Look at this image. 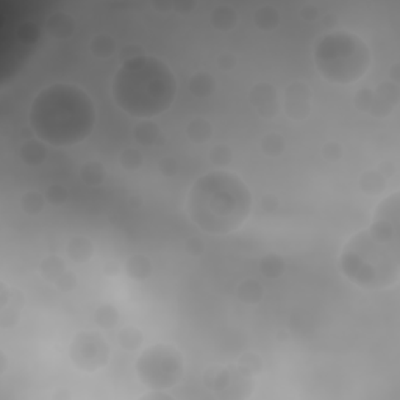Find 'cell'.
Returning <instances> with one entry per match:
<instances>
[{
	"instance_id": "cell-6",
	"label": "cell",
	"mask_w": 400,
	"mask_h": 400,
	"mask_svg": "<svg viewBox=\"0 0 400 400\" xmlns=\"http://www.w3.org/2000/svg\"><path fill=\"white\" fill-rule=\"evenodd\" d=\"M135 369L145 388L168 391L182 382L185 358L176 345L158 343L139 353Z\"/></svg>"
},
{
	"instance_id": "cell-37",
	"label": "cell",
	"mask_w": 400,
	"mask_h": 400,
	"mask_svg": "<svg viewBox=\"0 0 400 400\" xmlns=\"http://www.w3.org/2000/svg\"><path fill=\"white\" fill-rule=\"evenodd\" d=\"M77 285H78V280L71 269L66 271L64 274L59 277L55 283H53V286H55V288L62 292H72L77 288Z\"/></svg>"
},
{
	"instance_id": "cell-41",
	"label": "cell",
	"mask_w": 400,
	"mask_h": 400,
	"mask_svg": "<svg viewBox=\"0 0 400 400\" xmlns=\"http://www.w3.org/2000/svg\"><path fill=\"white\" fill-rule=\"evenodd\" d=\"M299 15H300V17L303 19V21L313 22V21H316V19H319V16H321V10H319L315 3H305L302 8H300Z\"/></svg>"
},
{
	"instance_id": "cell-20",
	"label": "cell",
	"mask_w": 400,
	"mask_h": 400,
	"mask_svg": "<svg viewBox=\"0 0 400 400\" xmlns=\"http://www.w3.org/2000/svg\"><path fill=\"white\" fill-rule=\"evenodd\" d=\"M78 177L86 186L97 188V186L105 183L106 177H108V172H106V168L102 162L90 159V162H85L82 166H80Z\"/></svg>"
},
{
	"instance_id": "cell-42",
	"label": "cell",
	"mask_w": 400,
	"mask_h": 400,
	"mask_svg": "<svg viewBox=\"0 0 400 400\" xmlns=\"http://www.w3.org/2000/svg\"><path fill=\"white\" fill-rule=\"evenodd\" d=\"M262 210L264 213H268V215H272V213H276L278 210V205H280V200L276 194H272V192H268V194H264L262 197Z\"/></svg>"
},
{
	"instance_id": "cell-22",
	"label": "cell",
	"mask_w": 400,
	"mask_h": 400,
	"mask_svg": "<svg viewBox=\"0 0 400 400\" xmlns=\"http://www.w3.org/2000/svg\"><path fill=\"white\" fill-rule=\"evenodd\" d=\"M213 131H215V129H213V124L208 121V119L202 117V116L192 117L191 121L186 124V129H185L186 136H188L190 141L194 144L208 143L213 138Z\"/></svg>"
},
{
	"instance_id": "cell-36",
	"label": "cell",
	"mask_w": 400,
	"mask_h": 400,
	"mask_svg": "<svg viewBox=\"0 0 400 400\" xmlns=\"http://www.w3.org/2000/svg\"><path fill=\"white\" fill-rule=\"evenodd\" d=\"M344 155V148L341 143L338 141H327L322 148V157L329 163H336Z\"/></svg>"
},
{
	"instance_id": "cell-11",
	"label": "cell",
	"mask_w": 400,
	"mask_h": 400,
	"mask_svg": "<svg viewBox=\"0 0 400 400\" xmlns=\"http://www.w3.org/2000/svg\"><path fill=\"white\" fill-rule=\"evenodd\" d=\"M25 305L24 294L15 286L0 283V327L3 330L13 329L21 319Z\"/></svg>"
},
{
	"instance_id": "cell-33",
	"label": "cell",
	"mask_w": 400,
	"mask_h": 400,
	"mask_svg": "<svg viewBox=\"0 0 400 400\" xmlns=\"http://www.w3.org/2000/svg\"><path fill=\"white\" fill-rule=\"evenodd\" d=\"M236 363L255 377L263 372V358L259 357V353H257L255 350L244 352L243 355L238 358Z\"/></svg>"
},
{
	"instance_id": "cell-15",
	"label": "cell",
	"mask_w": 400,
	"mask_h": 400,
	"mask_svg": "<svg viewBox=\"0 0 400 400\" xmlns=\"http://www.w3.org/2000/svg\"><path fill=\"white\" fill-rule=\"evenodd\" d=\"M49 157V145L36 136L27 139L19 148V158L27 166H41Z\"/></svg>"
},
{
	"instance_id": "cell-14",
	"label": "cell",
	"mask_w": 400,
	"mask_h": 400,
	"mask_svg": "<svg viewBox=\"0 0 400 400\" xmlns=\"http://www.w3.org/2000/svg\"><path fill=\"white\" fill-rule=\"evenodd\" d=\"M96 245L92 243V239L85 235H76L69 238V241L66 243V255L69 257L71 262L83 264L88 263L90 259L94 257Z\"/></svg>"
},
{
	"instance_id": "cell-23",
	"label": "cell",
	"mask_w": 400,
	"mask_h": 400,
	"mask_svg": "<svg viewBox=\"0 0 400 400\" xmlns=\"http://www.w3.org/2000/svg\"><path fill=\"white\" fill-rule=\"evenodd\" d=\"M282 22V15L274 5L264 3L253 11V24L257 25L258 30L272 31Z\"/></svg>"
},
{
	"instance_id": "cell-3",
	"label": "cell",
	"mask_w": 400,
	"mask_h": 400,
	"mask_svg": "<svg viewBox=\"0 0 400 400\" xmlns=\"http://www.w3.org/2000/svg\"><path fill=\"white\" fill-rule=\"evenodd\" d=\"M253 197L244 180L230 171L215 169L200 176L186 196V215L208 235H230L248 221Z\"/></svg>"
},
{
	"instance_id": "cell-13",
	"label": "cell",
	"mask_w": 400,
	"mask_h": 400,
	"mask_svg": "<svg viewBox=\"0 0 400 400\" xmlns=\"http://www.w3.org/2000/svg\"><path fill=\"white\" fill-rule=\"evenodd\" d=\"M45 30L53 39H58V41L71 39L77 30L76 19L66 11H55L45 19Z\"/></svg>"
},
{
	"instance_id": "cell-28",
	"label": "cell",
	"mask_w": 400,
	"mask_h": 400,
	"mask_svg": "<svg viewBox=\"0 0 400 400\" xmlns=\"http://www.w3.org/2000/svg\"><path fill=\"white\" fill-rule=\"evenodd\" d=\"M90 50L99 59L111 58L116 53V41L108 33H97L90 41Z\"/></svg>"
},
{
	"instance_id": "cell-24",
	"label": "cell",
	"mask_w": 400,
	"mask_h": 400,
	"mask_svg": "<svg viewBox=\"0 0 400 400\" xmlns=\"http://www.w3.org/2000/svg\"><path fill=\"white\" fill-rule=\"evenodd\" d=\"M68 271V266L63 262L62 257L48 255L44 257L38 264V272L48 283H55L64 272Z\"/></svg>"
},
{
	"instance_id": "cell-10",
	"label": "cell",
	"mask_w": 400,
	"mask_h": 400,
	"mask_svg": "<svg viewBox=\"0 0 400 400\" xmlns=\"http://www.w3.org/2000/svg\"><path fill=\"white\" fill-rule=\"evenodd\" d=\"M399 103H400L399 83L385 80V82H380L376 88H371L369 105L366 113L372 117L383 119L394 115L396 110L399 108Z\"/></svg>"
},
{
	"instance_id": "cell-43",
	"label": "cell",
	"mask_w": 400,
	"mask_h": 400,
	"mask_svg": "<svg viewBox=\"0 0 400 400\" xmlns=\"http://www.w3.org/2000/svg\"><path fill=\"white\" fill-rule=\"evenodd\" d=\"M144 50L141 45H136V44H130V45H127V48H124V52H122V62H127V59H131V58H136L139 55H144Z\"/></svg>"
},
{
	"instance_id": "cell-9",
	"label": "cell",
	"mask_w": 400,
	"mask_h": 400,
	"mask_svg": "<svg viewBox=\"0 0 400 400\" xmlns=\"http://www.w3.org/2000/svg\"><path fill=\"white\" fill-rule=\"evenodd\" d=\"M283 110L285 115L288 116L291 121H306L313 111V91L310 85L303 82V80H294V82H291L286 86Z\"/></svg>"
},
{
	"instance_id": "cell-18",
	"label": "cell",
	"mask_w": 400,
	"mask_h": 400,
	"mask_svg": "<svg viewBox=\"0 0 400 400\" xmlns=\"http://www.w3.org/2000/svg\"><path fill=\"white\" fill-rule=\"evenodd\" d=\"M239 16L231 5H216L210 13V22L217 31H231L236 29Z\"/></svg>"
},
{
	"instance_id": "cell-21",
	"label": "cell",
	"mask_w": 400,
	"mask_h": 400,
	"mask_svg": "<svg viewBox=\"0 0 400 400\" xmlns=\"http://www.w3.org/2000/svg\"><path fill=\"white\" fill-rule=\"evenodd\" d=\"M188 91L196 99H208L216 91V80L210 72L200 71L188 80Z\"/></svg>"
},
{
	"instance_id": "cell-19",
	"label": "cell",
	"mask_w": 400,
	"mask_h": 400,
	"mask_svg": "<svg viewBox=\"0 0 400 400\" xmlns=\"http://www.w3.org/2000/svg\"><path fill=\"white\" fill-rule=\"evenodd\" d=\"M152 271L150 258L144 253H133L125 259V274L135 282H145L152 276Z\"/></svg>"
},
{
	"instance_id": "cell-1",
	"label": "cell",
	"mask_w": 400,
	"mask_h": 400,
	"mask_svg": "<svg viewBox=\"0 0 400 400\" xmlns=\"http://www.w3.org/2000/svg\"><path fill=\"white\" fill-rule=\"evenodd\" d=\"M339 269L358 288L382 291L400 278V192L376 206L371 224L352 235L339 253Z\"/></svg>"
},
{
	"instance_id": "cell-34",
	"label": "cell",
	"mask_w": 400,
	"mask_h": 400,
	"mask_svg": "<svg viewBox=\"0 0 400 400\" xmlns=\"http://www.w3.org/2000/svg\"><path fill=\"white\" fill-rule=\"evenodd\" d=\"M210 162L217 168H225L233 162V150L229 144H216L208 153Z\"/></svg>"
},
{
	"instance_id": "cell-27",
	"label": "cell",
	"mask_w": 400,
	"mask_h": 400,
	"mask_svg": "<svg viewBox=\"0 0 400 400\" xmlns=\"http://www.w3.org/2000/svg\"><path fill=\"white\" fill-rule=\"evenodd\" d=\"M45 205H48V199L45 194L35 190L25 191L24 194L19 199V206L21 210L29 216H38L45 210Z\"/></svg>"
},
{
	"instance_id": "cell-35",
	"label": "cell",
	"mask_w": 400,
	"mask_h": 400,
	"mask_svg": "<svg viewBox=\"0 0 400 400\" xmlns=\"http://www.w3.org/2000/svg\"><path fill=\"white\" fill-rule=\"evenodd\" d=\"M45 199H48V203L52 206H63L69 200V191L68 188H64L63 185L53 183L50 185L48 190H45Z\"/></svg>"
},
{
	"instance_id": "cell-32",
	"label": "cell",
	"mask_w": 400,
	"mask_h": 400,
	"mask_svg": "<svg viewBox=\"0 0 400 400\" xmlns=\"http://www.w3.org/2000/svg\"><path fill=\"white\" fill-rule=\"evenodd\" d=\"M119 164H121L122 169L129 171V172H135L138 169H141L144 164L143 152L136 148L124 149L121 153H119Z\"/></svg>"
},
{
	"instance_id": "cell-8",
	"label": "cell",
	"mask_w": 400,
	"mask_h": 400,
	"mask_svg": "<svg viewBox=\"0 0 400 400\" xmlns=\"http://www.w3.org/2000/svg\"><path fill=\"white\" fill-rule=\"evenodd\" d=\"M111 350L105 336L99 331L83 330L72 338L69 344V359L78 371L97 372L110 362Z\"/></svg>"
},
{
	"instance_id": "cell-7",
	"label": "cell",
	"mask_w": 400,
	"mask_h": 400,
	"mask_svg": "<svg viewBox=\"0 0 400 400\" xmlns=\"http://www.w3.org/2000/svg\"><path fill=\"white\" fill-rule=\"evenodd\" d=\"M203 383L217 399L243 400L249 399L255 390V376L238 363L213 364L203 372Z\"/></svg>"
},
{
	"instance_id": "cell-45",
	"label": "cell",
	"mask_w": 400,
	"mask_h": 400,
	"mask_svg": "<svg viewBox=\"0 0 400 400\" xmlns=\"http://www.w3.org/2000/svg\"><path fill=\"white\" fill-rule=\"evenodd\" d=\"M399 76H400V66L399 64H394L392 68L390 69V82H394V83H399Z\"/></svg>"
},
{
	"instance_id": "cell-4",
	"label": "cell",
	"mask_w": 400,
	"mask_h": 400,
	"mask_svg": "<svg viewBox=\"0 0 400 400\" xmlns=\"http://www.w3.org/2000/svg\"><path fill=\"white\" fill-rule=\"evenodd\" d=\"M176 94L174 72L164 59L148 53L122 62L111 82V96L117 108L136 119L164 115Z\"/></svg>"
},
{
	"instance_id": "cell-5",
	"label": "cell",
	"mask_w": 400,
	"mask_h": 400,
	"mask_svg": "<svg viewBox=\"0 0 400 400\" xmlns=\"http://www.w3.org/2000/svg\"><path fill=\"white\" fill-rule=\"evenodd\" d=\"M313 62L327 82L344 86L368 74L372 53L362 36L348 30H335L319 38L313 49Z\"/></svg>"
},
{
	"instance_id": "cell-12",
	"label": "cell",
	"mask_w": 400,
	"mask_h": 400,
	"mask_svg": "<svg viewBox=\"0 0 400 400\" xmlns=\"http://www.w3.org/2000/svg\"><path fill=\"white\" fill-rule=\"evenodd\" d=\"M249 100L257 115L263 119H274L278 116L280 105L276 86L269 82H258L252 86Z\"/></svg>"
},
{
	"instance_id": "cell-26",
	"label": "cell",
	"mask_w": 400,
	"mask_h": 400,
	"mask_svg": "<svg viewBox=\"0 0 400 400\" xmlns=\"http://www.w3.org/2000/svg\"><path fill=\"white\" fill-rule=\"evenodd\" d=\"M258 269L262 272L263 277L266 278H278L283 276V272L286 271V262L285 258L277 252H269L259 259Z\"/></svg>"
},
{
	"instance_id": "cell-30",
	"label": "cell",
	"mask_w": 400,
	"mask_h": 400,
	"mask_svg": "<svg viewBox=\"0 0 400 400\" xmlns=\"http://www.w3.org/2000/svg\"><path fill=\"white\" fill-rule=\"evenodd\" d=\"M119 319H121V315H119V310L113 303L99 305L94 311V324L99 329L110 330L119 324Z\"/></svg>"
},
{
	"instance_id": "cell-40",
	"label": "cell",
	"mask_w": 400,
	"mask_h": 400,
	"mask_svg": "<svg viewBox=\"0 0 400 400\" xmlns=\"http://www.w3.org/2000/svg\"><path fill=\"white\" fill-rule=\"evenodd\" d=\"M185 249L191 257H202L205 253V243L200 238L192 236L185 243Z\"/></svg>"
},
{
	"instance_id": "cell-17",
	"label": "cell",
	"mask_w": 400,
	"mask_h": 400,
	"mask_svg": "<svg viewBox=\"0 0 400 400\" xmlns=\"http://www.w3.org/2000/svg\"><path fill=\"white\" fill-rule=\"evenodd\" d=\"M359 190H362L366 196L377 197L383 194L388 188V177H386L378 168L364 171L358 180Z\"/></svg>"
},
{
	"instance_id": "cell-31",
	"label": "cell",
	"mask_w": 400,
	"mask_h": 400,
	"mask_svg": "<svg viewBox=\"0 0 400 400\" xmlns=\"http://www.w3.org/2000/svg\"><path fill=\"white\" fill-rule=\"evenodd\" d=\"M259 149H262V152L266 157L277 158L285 153L286 141L280 133L269 131V133H266V135L262 138V141H259Z\"/></svg>"
},
{
	"instance_id": "cell-2",
	"label": "cell",
	"mask_w": 400,
	"mask_h": 400,
	"mask_svg": "<svg viewBox=\"0 0 400 400\" xmlns=\"http://www.w3.org/2000/svg\"><path fill=\"white\" fill-rule=\"evenodd\" d=\"M94 100L72 83H52L33 99L29 110L30 129L52 148H72L88 139L96 129Z\"/></svg>"
},
{
	"instance_id": "cell-16",
	"label": "cell",
	"mask_w": 400,
	"mask_h": 400,
	"mask_svg": "<svg viewBox=\"0 0 400 400\" xmlns=\"http://www.w3.org/2000/svg\"><path fill=\"white\" fill-rule=\"evenodd\" d=\"M133 138L143 148H155L164 143L163 131L152 119H141L133 129Z\"/></svg>"
},
{
	"instance_id": "cell-38",
	"label": "cell",
	"mask_w": 400,
	"mask_h": 400,
	"mask_svg": "<svg viewBox=\"0 0 400 400\" xmlns=\"http://www.w3.org/2000/svg\"><path fill=\"white\" fill-rule=\"evenodd\" d=\"M217 66H219V69L221 71H225V72H230L236 68V64H238V57L235 55L233 52H229V50H225L222 52L221 55L217 57Z\"/></svg>"
},
{
	"instance_id": "cell-29",
	"label": "cell",
	"mask_w": 400,
	"mask_h": 400,
	"mask_svg": "<svg viewBox=\"0 0 400 400\" xmlns=\"http://www.w3.org/2000/svg\"><path fill=\"white\" fill-rule=\"evenodd\" d=\"M117 343L127 352H136L144 343V333L135 325H127L117 333Z\"/></svg>"
},
{
	"instance_id": "cell-39",
	"label": "cell",
	"mask_w": 400,
	"mask_h": 400,
	"mask_svg": "<svg viewBox=\"0 0 400 400\" xmlns=\"http://www.w3.org/2000/svg\"><path fill=\"white\" fill-rule=\"evenodd\" d=\"M158 171L162 172L164 177H172L177 174L178 171V163L174 157H164L159 159L158 163Z\"/></svg>"
},
{
	"instance_id": "cell-44",
	"label": "cell",
	"mask_w": 400,
	"mask_h": 400,
	"mask_svg": "<svg viewBox=\"0 0 400 400\" xmlns=\"http://www.w3.org/2000/svg\"><path fill=\"white\" fill-rule=\"evenodd\" d=\"M139 399H141V400H164V399L171 400L172 396L166 394V392L162 391V390H150V391L148 392V394H144V396H141Z\"/></svg>"
},
{
	"instance_id": "cell-25",
	"label": "cell",
	"mask_w": 400,
	"mask_h": 400,
	"mask_svg": "<svg viewBox=\"0 0 400 400\" xmlns=\"http://www.w3.org/2000/svg\"><path fill=\"white\" fill-rule=\"evenodd\" d=\"M263 285L257 278H245L238 283L236 296L245 305H258L263 300Z\"/></svg>"
}]
</instances>
